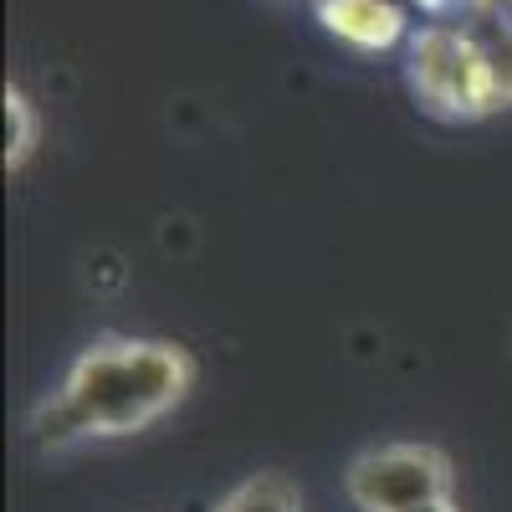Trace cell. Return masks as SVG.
<instances>
[{
  "mask_svg": "<svg viewBox=\"0 0 512 512\" xmlns=\"http://www.w3.org/2000/svg\"><path fill=\"white\" fill-rule=\"evenodd\" d=\"M410 6H420L425 16H436V21H441V16H446V11L456 6V0H410Z\"/></svg>",
  "mask_w": 512,
  "mask_h": 512,
  "instance_id": "cell-8",
  "label": "cell"
},
{
  "mask_svg": "<svg viewBox=\"0 0 512 512\" xmlns=\"http://www.w3.org/2000/svg\"><path fill=\"white\" fill-rule=\"evenodd\" d=\"M405 512H461L451 497H441V502H420V507H405Z\"/></svg>",
  "mask_w": 512,
  "mask_h": 512,
  "instance_id": "cell-9",
  "label": "cell"
},
{
  "mask_svg": "<svg viewBox=\"0 0 512 512\" xmlns=\"http://www.w3.org/2000/svg\"><path fill=\"white\" fill-rule=\"evenodd\" d=\"M344 492L359 512H405L420 502H441L456 492V466L431 441L369 446L349 461Z\"/></svg>",
  "mask_w": 512,
  "mask_h": 512,
  "instance_id": "cell-3",
  "label": "cell"
},
{
  "mask_svg": "<svg viewBox=\"0 0 512 512\" xmlns=\"http://www.w3.org/2000/svg\"><path fill=\"white\" fill-rule=\"evenodd\" d=\"M195 390L190 349L169 338L103 333L82 349L62 384L31 410V441L41 451H67L77 441H123L164 415H175Z\"/></svg>",
  "mask_w": 512,
  "mask_h": 512,
  "instance_id": "cell-1",
  "label": "cell"
},
{
  "mask_svg": "<svg viewBox=\"0 0 512 512\" xmlns=\"http://www.w3.org/2000/svg\"><path fill=\"white\" fill-rule=\"evenodd\" d=\"M36 144H41V113L26 98V88L6 82V175H21L36 154Z\"/></svg>",
  "mask_w": 512,
  "mask_h": 512,
  "instance_id": "cell-6",
  "label": "cell"
},
{
  "mask_svg": "<svg viewBox=\"0 0 512 512\" xmlns=\"http://www.w3.org/2000/svg\"><path fill=\"white\" fill-rule=\"evenodd\" d=\"M216 512H303V492L287 472H256L241 487H231Z\"/></svg>",
  "mask_w": 512,
  "mask_h": 512,
  "instance_id": "cell-5",
  "label": "cell"
},
{
  "mask_svg": "<svg viewBox=\"0 0 512 512\" xmlns=\"http://www.w3.org/2000/svg\"><path fill=\"white\" fill-rule=\"evenodd\" d=\"M477 31L487 41V57L497 72V98L507 113L512 108V11H477Z\"/></svg>",
  "mask_w": 512,
  "mask_h": 512,
  "instance_id": "cell-7",
  "label": "cell"
},
{
  "mask_svg": "<svg viewBox=\"0 0 512 512\" xmlns=\"http://www.w3.org/2000/svg\"><path fill=\"white\" fill-rule=\"evenodd\" d=\"M313 11L328 36H338L354 52H390L410 41V0H313Z\"/></svg>",
  "mask_w": 512,
  "mask_h": 512,
  "instance_id": "cell-4",
  "label": "cell"
},
{
  "mask_svg": "<svg viewBox=\"0 0 512 512\" xmlns=\"http://www.w3.org/2000/svg\"><path fill=\"white\" fill-rule=\"evenodd\" d=\"M405 82L415 103L446 123H482L502 113L497 72L477 21H425L405 41Z\"/></svg>",
  "mask_w": 512,
  "mask_h": 512,
  "instance_id": "cell-2",
  "label": "cell"
}]
</instances>
